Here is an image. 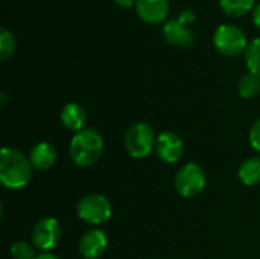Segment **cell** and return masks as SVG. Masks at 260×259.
Masks as SVG:
<instances>
[{"mask_svg": "<svg viewBox=\"0 0 260 259\" xmlns=\"http://www.w3.org/2000/svg\"><path fill=\"white\" fill-rule=\"evenodd\" d=\"M253 23H254V26L260 31V3L254 8V12H253Z\"/></svg>", "mask_w": 260, "mask_h": 259, "instance_id": "cell-23", "label": "cell"}, {"mask_svg": "<svg viewBox=\"0 0 260 259\" xmlns=\"http://www.w3.org/2000/svg\"><path fill=\"white\" fill-rule=\"evenodd\" d=\"M107 235L101 229L84 234L79 240V253L84 259H99L107 250Z\"/></svg>", "mask_w": 260, "mask_h": 259, "instance_id": "cell-11", "label": "cell"}, {"mask_svg": "<svg viewBox=\"0 0 260 259\" xmlns=\"http://www.w3.org/2000/svg\"><path fill=\"white\" fill-rule=\"evenodd\" d=\"M256 0H219L221 9L225 15L238 18L244 17L254 8Z\"/></svg>", "mask_w": 260, "mask_h": 259, "instance_id": "cell-15", "label": "cell"}, {"mask_svg": "<svg viewBox=\"0 0 260 259\" xmlns=\"http://www.w3.org/2000/svg\"><path fill=\"white\" fill-rule=\"evenodd\" d=\"M239 180L247 186L260 185V157H250L244 160L238 171Z\"/></svg>", "mask_w": 260, "mask_h": 259, "instance_id": "cell-14", "label": "cell"}, {"mask_svg": "<svg viewBox=\"0 0 260 259\" xmlns=\"http://www.w3.org/2000/svg\"><path fill=\"white\" fill-rule=\"evenodd\" d=\"M175 191L184 197H197L206 186V172L198 163H186L175 176Z\"/></svg>", "mask_w": 260, "mask_h": 259, "instance_id": "cell-6", "label": "cell"}, {"mask_svg": "<svg viewBox=\"0 0 260 259\" xmlns=\"http://www.w3.org/2000/svg\"><path fill=\"white\" fill-rule=\"evenodd\" d=\"M56 157H58L56 150L53 148V145H50L47 142H40V143L34 145L29 153V160H30L32 166L40 171H46V169L52 168L56 162Z\"/></svg>", "mask_w": 260, "mask_h": 259, "instance_id": "cell-12", "label": "cell"}, {"mask_svg": "<svg viewBox=\"0 0 260 259\" xmlns=\"http://www.w3.org/2000/svg\"><path fill=\"white\" fill-rule=\"evenodd\" d=\"M163 35H165V40L171 46H175L180 49L190 47L195 41L193 31L189 26L183 24L178 18H168V21H165Z\"/></svg>", "mask_w": 260, "mask_h": 259, "instance_id": "cell-10", "label": "cell"}, {"mask_svg": "<svg viewBox=\"0 0 260 259\" xmlns=\"http://www.w3.org/2000/svg\"><path fill=\"white\" fill-rule=\"evenodd\" d=\"M238 93L244 99L256 98L260 93V76L251 73V72L242 75L238 82Z\"/></svg>", "mask_w": 260, "mask_h": 259, "instance_id": "cell-16", "label": "cell"}, {"mask_svg": "<svg viewBox=\"0 0 260 259\" xmlns=\"http://www.w3.org/2000/svg\"><path fill=\"white\" fill-rule=\"evenodd\" d=\"M76 212L82 221L98 226L110 220L113 209L110 200L102 194H88L78 202Z\"/></svg>", "mask_w": 260, "mask_h": 259, "instance_id": "cell-5", "label": "cell"}, {"mask_svg": "<svg viewBox=\"0 0 260 259\" xmlns=\"http://www.w3.org/2000/svg\"><path fill=\"white\" fill-rule=\"evenodd\" d=\"M195 18H197V15H195V12H193L190 8H186L184 11H181V12H180V17H178V20H180L183 24H186V26H189L190 23H193Z\"/></svg>", "mask_w": 260, "mask_h": 259, "instance_id": "cell-21", "label": "cell"}, {"mask_svg": "<svg viewBox=\"0 0 260 259\" xmlns=\"http://www.w3.org/2000/svg\"><path fill=\"white\" fill-rule=\"evenodd\" d=\"M30 160L18 150L5 147L0 153V182L8 189L24 188L32 177Z\"/></svg>", "mask_w": 260, "mask_h": 259, "instance_id": "cell-1", "label": "cell"}, {"mask_svg": "<svg viewBox=\"0 0 260 259\" xmlns=\"http://www.w3.org/2000/svg\"><path fill=\"white\" fill-rule=\"evenodd\" d=\"M244 56H245V64L248 70L260 76V37L254 38L251 43H248V47Z\"/></svg>", "mask_w": 260, "mask_h": 259, "instance_id": "cell-17", "label": "cell"}, {"mask_svg": "<svg viewBox=\"0 0 260 259\" xmlns=\"http://www.w3.org/2000/svg\"><path fill=\"white\" fill-rule=\"evenodd\" d=\"M61 238V226L56 218L46 217L40 220L32 231V244L38 250L47 253L52 250Z\"/></svg>", "mask_w": 260, "mask_h": 259, "instance_id": "cell-7", "label": "cell"}, {"mask_svg": "<svg viewBox=\"0 0 260 259\" xmlns=\"http://www.w3.org/2000/svg\"><path fill=\"white\" fill-rule=\"evenodd\" d=\"M11 256L14 259H35V247L26 241H17L11 244Z\"/></svg>", "mask_w": 260, "mask_h": 259, "instance_id": "cell-19", "label": "cell"}, {"mask_svg": "<svg viewBox=\"0 0 260 259\" xmlns=\"http://www.w3.org/2000/svg\"><path fill=\"white\" fill-rule=\"evenodd\" d=\"M113 2L122 9H129V8H133V5H136L134 0H113Z\"/></svg>", "mask_w": 260, "mask_h": 259, "instance_id": "cell-22", "label": "cell"}, {"mask_svg": "<svg viewBox=\"0 0 260 259\" xmlns=\"http://www.w3.org/2000/svg\"><path fill=\"white\" fill-rule=\"evenodd\" d=\"M14 52H15V38H14V35L6 27H2L0 29V60L6 61L8 58L12 56Z\"/></svg>", "mask_w": 260, "mask_h": 259, "instance_id": "cell-18", "label": "cell"}, {"mask_svg": "<svg viewBox=\"0 0 260 259\" xmlns=\"http://www.w3.org/2000/svg\"><path fill=\"white\" fill-rule=\"evenodd\" d=\"M250 143L257 153H260V118L253 124L250 130Z\"/></svg>", "mask_w": 260, "mask_h": 259, "instance_id": "cell-20", "label": "cell"}, {"mask_svg": "<svg viewBox=\"0 0 260 259\" xmlns=\"http://www.w3.org/2000/svg\"><path fill=\"white\" fill-rule=\"evenodd\" d=\"M157 137L154 130L145 122L133 124L125 134V148L134 159H143L155 150Z\"/></svg>", "mask_w": 260, "mask_h": 259, "instance_id": "cell-4", "label": "cell"}, {"mask_svg": "<svg viewBox=\"0 0 260 259\" xmlns=\"http://www.w3.org/2000/svg\"><path fill=\"white\" fill-rule=\"evenodd\" d=\"M61 122L62 125L70 130V131H81L84 130V125L87 122V113L85 108L76 102H70L67 105H64V108L61 110Z\"/></svg>", "mask_w": 260, "mask_h": 259, "instance_id": "cell-13", "label": "cell"}, {"mask_svg": "<svg viewBox=\"0 0 260 259\" xmlns=\"http://www.w3.org/2000/svg\"><path fill=\"white\" fill-rule=\"evenodd\" d=\"M104 151V139L93 128H84L78 131L70 140V159L81 168L94 165Z\"/></svg>", "mask_w": 260, "mask_h": 259, "instance_id": "cell-2", "label": "cell"}, {"mask_svg": "<svg viewBox=\"0 0 260 259\" xmlns=\"http://www.w3.org/2000/svg\"><path fill=\"white\" fill-rule=\"evenodd\" d=\"M0 98H2V105H5V104H6V101H8L6 93H0Z\"/></svg>", "mask_w": 260, "mask_h": 259, "instance_id": "cell-25", "label": "cell"}, {"mask_svg": "<svg viewBox=\"0 0 260 259\" xmlns=\"http://www.w3.org/2000/svg\"><path fill=\"white\" fill-rule=\"evenodd\" d=\"M35 259H59V258L47 252V253H41V255H38V256H37Z\"/></svg>", "mask_w": 260, "mask_h": 259, "instance_id": "cell-24", "label": "cell"}, {"mask_svg": "<svg viewBox=\"0 0 260 259\" xmlns=\"http://www.w3.org/2000/svg\"><path fill=\"white\" fill-rule=\"evenodd\" d=\"M136 12L139 18L148 24H160L168 21L169 2L168 0H136Z\"/></svg>", "mask_w": 260, "mask_h": 259, "instance_id": "cell-9", "label": "cell"}, {"mask_svg": "<svg viewBox=\"0 0 260 259\" xmlns=\"http://www.w3.org/2000/svg\"><path fill=\"white\" fill-rule=\"evenodd\" d=\"M155 151L165 163H177L184 154L183 139L174 131H163L157 137Z\"/></svg>", "mask_w": 260, "mask_h": 259, "instance_id": "cell-8", "label": "cell"}, {"mask_svg": "<svg viewBox=\"0 0 260 259\" xmlns=\"http://www.w3.org/2000/svg\"><path fill=\"white\" fill-rule=\"evenodd\" d=\"M213 46L224 56H239L245 53L248 47L247 37L244 31L236 24H221L213 34Z\"/></svg>", "mask_w": 260, "mask_h": 259, "instance_id": "cell-3", "label": "cell"}]
</instances>
